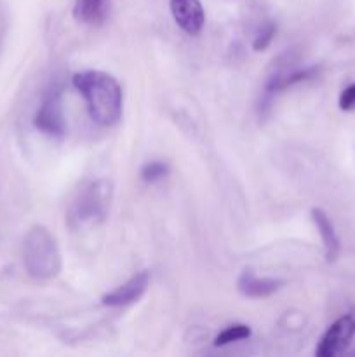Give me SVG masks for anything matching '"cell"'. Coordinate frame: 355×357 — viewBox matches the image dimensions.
<instances>
[{
  "label": "cell",
  "mask_w": 355,
  "mask_h": 357,
  "mask_svg": "<svg viewBox=\"0 0 355 357\" xmlns=\"http://www.w3.org/2000/svg\"><path fill=\"white\" fill-rule=\"evenodd\" d=\"M73 86L86 100L89 115L96 124L115 126L122 117L120 84L110 73L100 70L75 73Z\"/></svg>",
  "instance_id": "cell-1"
},
{
  "label": "cell",
  "mask_w": 355,
  "mask_h": 357,
  "mask_svg": "<svg viewBox=\"0 0 355 357\" xmlns=\"http://www.w3.org/2000/svg\"><path fill=\"white\" fill-rule=\"evenodd\" d=\"M23 265L28 275L40 281L56 278L61 271V253L54 236L45 227L33 225L23 239Z\"/></svg>",
  "instance_id": "cell-2"
},
{
  "label": "cell",
  "mask_w": 355,
  "mask_h": 357,
  "mask_svg": "<svg viewBox=\"0 0 355 357\" xmlns=\"http://www.w3.org/2000/svg\"><path fill=\"white\" fill-rule=\"evenodd\" d=\"M111 199V185L108 181L97 180L84 185L75 202L70 208V223L79 229L90 227L106 218L108 206Z\"/></svg>",
  "instance_id": "cell-3"
},
{
  "label": "cell",
  "mask_w": 355,
  "mask_h": 357,
  "mask_svg": "<svg viewBox=\"0 0 355 357\" xmlns=\"http://www.w3.org/2000/svg\"><path fill=\"white\" fill-rule=\"evenodd\" d=\"M33 124L38 131L51 136V138H63L65 136L66 122L65 114H63L61 87H59V84H51L47 87V91L42 96L40 107L35 114Z\"/></svg>",
  "instance_id": "cell-4"
},
{
  "label": "cell",
  "mask_w": 355,
  "mask_h": 357,
  "mask_svg": "<svg viewBox=\"0 0 355 357\" xmlns=\"http://www.w3.org/2000/svg\"><path fill=\"white\" fill-rule=\"evenodd\" d=\"M355 337V310L338 317L317 344L315 357H341Z\"/></svg>",
  "instance_id": "cell-5"
},
{
  "label": "cell",
  "mask_w": 355,
  "mask_h": 357,
  "mask_svg": "<svg viewBox=\"0 0 355 357\" xmlns=\"http://www.w3.org/2000/svg\"><path fill=\"white\" fill-rule=\"evenodd\" d=\"M171 14L184 33L198 35L204 28L205 13L200 0H171Z\"/></svg>",
  "instance_id": "cell-6"
},
{
  "label": "cell",
  "mask_w": 355,
  "mask_h": 357,
  "mask_svg": "<svg viewBox=\"0 0 355 357\" xmlns=\"http://www.w3.org/2000/svg\"><path fill=\"white\" fill-rule=\"evenodd\" d=\"M150 284V272H139L132 275L127 282L115 288L113 291L106 293L103 296V305L108 307H127L131 303L138 302L146 293Z\"/></svg>",
  "instance_id": "cell-7"
},
{
  "label": "cell",
  "mask_w": 355,
  "mask_h": 357,
  "mask_svg": "<svg viewBox=\"0 0 355 357\" xmlns=\"http://www.w3.org/2000/svg\"><path fill=\"white\" fill-rule=\"evenodd\" d=\"M284 282L278 281V279H270V278H258L254 275V272L251 268H246L242 272V275L239 278V291L244 296H249V298H265V296L274 295L275 291L282 288Z\"/></svg>",
  "instance_id": "cell-8"
},
{
  "label": "cell",
  "mask_w": 355,
  "mask_h": 357,
  "mask_svg": "<svg viewBox=\"0 0 355 357\" xmlns=\"http://www.w3.org/2000/svg\"><path fill=\"white\" fill-rule=\"evenodd\" d=\"M310 215H312L313 223H315L317 230H319L320 237H322L324 248H326V260L329 261V264H333L341 250L340 237H338L336 230H334L333 222H331L329 216H327L320 208H313Z\"/></svg>",
  "instance_id": "cell-9"
},
{
  "label": "cell",
  "mask_w": 355,
  "mask_h": 357,
  "mask_svg": "<svg viewBox=\"0 0 355 357\" xmlns=\"http://www.w3.org/2000/svg\"><path fill=\"white\" fill-rule=\"evenodd\" d=\"M110 0H75L73 6V17L79 23L97 26L106 20Z\"/></svg>",
  "instance_id": "cell-10"
},
{
  "label": "cell",
  "mask_w": 355,
  "mask_h": 357,
  "mask_svg": "<svg viewBox=\"0 0 355 357\" xmlns=\"http://www.w3.org/2000/svg\"><path fill=\"white\" fill-rule=\"evenodd\" d=\"M251 337V328L246 324H235V326H230L226 330L219 331L218 337H216L214 345L216 347H223V345L233 344V342L246 340Z\"/></svg>",
  "instance_id": "cell-11"
},
{
  "label": "cell",
  "mask_w": 355,
  "mask_h": 357,
  "mask_svg": "<svg viewBox=\"0 0 355 357\" xmlns=\"http://www.w3.org/2000/svg\"><path fill=\"white\" fill-rule=\"evenodd\" d=\"M275 33H277V24L271 23V21L265 23L263 26H261L260 30L256 31V35H254V40H253V49H254V51H256V52L265 51V49H267L268 45L271 44V40H274Z\"/></svg>",
  "instance_id": "cell-12"
},
{
  "label": "cell",
  "mask_w": 355,
  "mask_h": 357,
  "mask_svg": "<svg viewBox=\"0 0 355 357\" xmlns=\"http://www.w3.org/2000/svg\"><path fill=\"white\" fill-rule=\"evenodd\" d=\"M169 174V166L166 162H148L146 166H143L141 169V178L146 183H155V181L164 180V178Z\"/></svg>",
  "instance_id": "cell-13"
},
{
  "label": "cell",
  "mask_w": 355,
  "mask_h": 357,
  "mask_svg": "<svg viewBox=\"0 0 355 357\" xmlns=\"http://www.w3.org/2000/svg\"><path fill=\"white\" fill-rule=\"evenodd\" d=\"M340 108L343 112H352L355 108V84L348 86L340 94Z\"/></svg>",
  "instance_id": "cell-14"
},
{
  "label": "cell",
  "mask_w": 355,
  "mask_h": 357,
  "mask_svg": "<svg viewBox=\"0 0 355 357\" xmlns=\"http://www.w3.org/2000/svg\"><path fill=\"white\" fill-rule=\"evenodd\" d=\"M352 357H355V352H354V354H352Z\"/></svg>",
  "instance_id": "cell-15"
}]
</instances>
